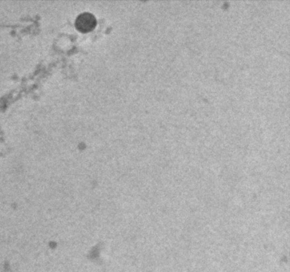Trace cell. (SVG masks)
Returning <instances> with one entry per match:
<instances>
[{
  "instance_id": "1",
  "label": "cell",
  "mask_w": 290,
  "mask_h": 272,
  "mask_svg": "<svg viewBox=\"0 0 290 272\" xmlns=\"http://www.w3.org/2000/svg\"><path fill=\"white\" fill-rule=\"evenodd\" d=\"M75 25L79 30L87 32L92 30L96 25V18L93 14L88 12L82 13L76 18Z\"/></svg>"
}]
</instances>
